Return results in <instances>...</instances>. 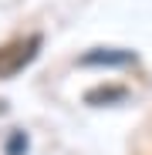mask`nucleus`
Segmentation results:
<instances>
[{
  "instance_id": "obj_1",
  "label": "nucleus",
  "mask_w": 152,
  "mask_h": 155,
  "mask_svg": "<svg viewBox=\"0 0 152 155\" xmlns=\"http://www.w3.org/2000/svg\"><path fill=\"white\" fill-rule=\"evenodd\" d=\"M37 51H41V37H37V34L20 37V41H14V44H7V47H0V78L20 74L24 68L37 58Z\"/></svg>"
},
{
  "instance_id": "obj_2",
  "label": "nucleus",
  "mask_w": 152,
  "mask_h": 155,
  "mask_svg": "<svg viewBox=\"0 0 152 155\" xmlns=\"http://www.w3.org/2000/svg\"><path fill=\"white\" fill-rule=\"evenodd\" d=\"M129 64H135V54L122 47H95L81 58V68H129Z\"/></svg>"
},
{
  "instance_id": "obj_3",
  "label": "nucleus",
  "mask_w": 152,
  "mask_h": 155,
  "mask_svg": "<svg viewBox=\"0 0 152 155\" xmlns=\"http://www.w3.org/2000/svg\"><path fill=\"white\" fill-rule=\"evenodd\" d=\"M125 91L122 88H101V91H88V105H95V101H122Z\"/></svg>"
},
{
  "instance_id": "obj_4",
  "label": "nucleus",
  "mask_w": 152,
  "mask_h": 155,
  "mask_svg": "<svg viewBox=\"0 0 152 155\" xmlns=\"http://www.w3.org/2000/svg\"><path fill=\"white\" fill-rule=\"evenodd\" d=\"M7 155H24V152H27V135H24V132H10V138H7Z\"/></svg>"
}]
</instances>
